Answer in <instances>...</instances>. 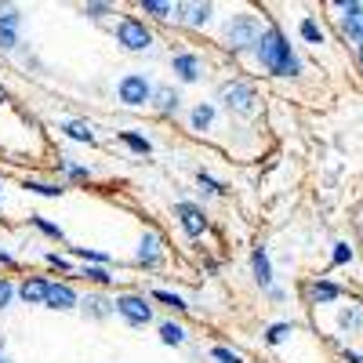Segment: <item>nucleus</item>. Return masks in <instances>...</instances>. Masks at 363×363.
I'll return each mask as SVG.
<instances>
[{
	"label": "nucleus",
	"mask_w": 363,
	"mask_h": 363,
	"mask_svg": "<svg viewBox=\"0 0 363 363\" xmlns=\"http://www.w3.org/2000/svg\"><path fill=\"white\" fill-rule=\"evenodd\" d=\"M255 55H258L262 69H265V73H272V77H298V73H301L298 55L291 51L287 37L280 33L277 26L262 29V37H258V44H255Z\"/></svg>",
	"instance_id": "f257e3e1"
},
{
	"label": "nucleus",
	"mask_w": 363,
	"mask_h": 363,
	"mask_svg": "<svg viewBox=\"0 0 363 363\" xmlns=\"http://www.w3.org/2000/svg\"><path fill=\"white\" fill-rule=\"evenodd\" d=\"M258 37H262V22H258L255 15H233V18L225 22V44H229L233 51L255 48Z\"/></svg>",
	"instance_id": "f03ea898"
},
{
	"label": "nucleus",
	"mask_w": 363,
	"mask_h": 363,
	"mask_svg": "<svg viewBox=\"0 0 363 363\" xmlns=\"http://www.w3.org/2000/svg\"><path fill=\"white\" fill-rule=\"evenodd\" d=\"M113 313L120 320H128L131 327H145L149 320H153V306L145 301V294H120V298H113Z\"/></svg>",
	"instance_id": "7ed1b4c3"
},
{
	"label": "nucleus",
	"mask_w": 363,
	"mask_h": 363,
	"mask_svg": "<svg viewBox=\"0 0 363 363\" xmlns=\"http://www.w3.org/2000/svg\"><path fill=\"white\" fill-rule=\"evenodd\" d=\"M116 40L124 44L128 51H145V48H153V33H149V26L135 15L128 18H120L116 22Z\"/></svg>",
	"instance_id": "20e7f679"
},
{
	"label": "nucleus",
	"mask_w": 363,
	"mask_h": 363,
	"mask_svg": "<svg viewBox=\"0 0 363 363\" xmlns=\"http://www.w3.org/2000/svg\"><path fill=\"white\" fill-rule=\"evenodd\" d=\"M116 95H120L124 106H149V99H153V84H149L145 73H128V77H120Z\"/></svg>",
	"instance_id": "39448f33"
},
{
	"label": "nucleus",
	"mask_w": 363,
	"mask_h": 363,
	"mask_svg": "<svg viewBox=\"0 0 363 363\" xmlns=\"http://www.w3.org/2000/svg\"><path fill=\"white\" fill-rule=\"evenodd\" d=\"M218 99L225 109H236V113H255V87L247 80H229L222 84Z\"/></svg>",
	"instance_id": "423d86ee"
},
{
	"label": "nucleus",
	"mask_w": 363,
	"mask_h": 363,
	"mask_svg": "<svg viewBox=\"0 0 363 363\" xmlns=\"http://www.w3.org/2000/svg\"><path fill=\"white\" fill-rule=\"evenodd\" d=\"M174 218H178L182 233H186V236H193V240L207 233V215H203V207H196V203H189V200L174 203Z\"/></svg>",
	"instance_id": "0eeeda50"
},
{
	"label": "nucleus",
	"mask_w": 363,
	"mask_h": 363,
	"mask_svg": "<svg viewBox=\"0 0 363 363\" xmlns=\"http://www.w3.org/2000/svg\"><path fill=\"white\" fill-rule=\"evenodd\" d=\"M342 33L352 40V44H359L363 40V4H356V0H342Z\"/></svg>",
	"instance_id": "6e6552de"
},
{
	"label": "nucleus",
	"mask_w": 363,
	"mask_h": 363,
	"mask_svg": "<svg viewBox=\"0 0 363 363\" xmlns=\"http://www.w3.org/2000/svg\"><path fill=\"white\" fill-rule=\"evenodd\" d=\"M171 69L178 73V80L193 84V80H200L203 62H200V55H193V51H174V55H171Z\"/></svg>",
	"instance_id": "1a4fd4ad"
},
{
	"label": "nucleus",
	"mask_w": 363,
	"mask_h": 363,
	"mask_svg": "<svg viewBox=\"0 0 363 363\" xmlns=\"http://www.w3.org/2000/svg\"><path fill=\"white\" fill-rule=\"evenodd\" d=\"M160 262H164V240H160V233H145L138 240V265L157 269Z\"/></svg>",
	"instance_id": "9d476101"
},
{
	"label": "nucleus",
	"mask_w": 363,
	"mask_h": 363,
	"mask_svg": "<svg viewBox=\"0 0 363 363\" xmlns=\"http://www.w3.org/2000/svg\"><path fill=\"white\" fill-rule=\"evenodd\" d=\"M44 306L48 309H77L80 298L69 284H48V294H44Z\"/></svg>",
	"instance_id": "9b49d317"
},
{
	"label": "nucleus",
	"mask_w": 363,
	"mask_h": 363,
	"mask_svg": "<svg viewBox=\"0 0 363 363\" xmlns=\"http://www.w3.org/2000/svg\"><path fill=\"white\" fill-rule=\"evenodd\" d=\"M149 106H153L157 113H164V116H171V113H178L182 99H178V91H174L171 84H160V87H153V99H149Z\"/></svg>",
	"instance_id": "f8f14e48"
},
{
	"label": "nucleus",
	"mask_w": 363,
	"mask_h": 363,
	"mask_svg": "<svg viewBox=\"0 0 363 363\" xmlns=\"http://www.w3.org/2000/svg\"><path fill=\"white\" fill-rule=\"evenodd\" d=\"M306 294H309L313 306H327V301H338V298H342V287L330 284V280H313V284L306 287Z\"/></svg>",
	"instance_id": "ddd939ff"
},
{
	"label": "nucleus",
	"mask_w": 363,
	"mask_h": 363,
	"mask_svg": "<svg viewBox=\"0 0 363 363\" xmlns=\"http://www.w3.org/2000/svg\"><path fill=\"white\" fill-rule=\"evenodd\" d=\"M48 284H51V280H44V277H26V284L18 287V298L26 301V306H44Z\"/></svg>",
	"instance_id": "4468645a"
},
{
	"label": "nucleus",
	"mask_w": 363,
	"mask_h": 363,
	"mask_svg": "<svg viewBox=\"0 0 363 363\" xmlns=\"http://www.w3.org/2000/svg\"><path fill=\"white\" fill-rule=\"evenodd\" d=\"M174 18H182L186 26H203L211 18V4H174Z\"/></svg>",
	"instance_id": "2eb2a0df"
},
{
	"label": "nucleus",
	"mask_w": 363,
	"mask_h": 363,
	"mask_svg": "<svg viewBox=\"0 0 363 363\" xmlns=\"http://www.w3.org/2000/svg\"><path fill=\"white\" fill-rule=\"evenodd\" d=\"M251 269H255V280L269 291V287H272V262H269V251H265V247H255V255H251Z\"/></svg>",
	"instance_id": "dca6fc26"
},
{
	"label": "nucleus",
	"mask_w": 363,
	"mask_h": 363,
	"mask_svg": "<svg viewBox=\"0 0 363 363\" xmlns=\"http://www.w3.org/2000/svg\"><path fill=\"white\" fill-rule=\"evenodd\" d=\"M80 309H84V316H91V320H106V316L113 313V301L102 298V294H87V298H80Z\"/></svg>",
	"instance_id": "f3484780"
},
{
	"label": "nucleus",
	"mask_w": 363,
	"mask_h": 363,
	"mask_svg": "<svg viewBox=\"0 0 363 363\" xmlns=\"http://www.w3.org/2000/svg\"><path fill=\"white\" fill-rule=\"evenodd\" d=\"M62 135L73 138V142H95V128H91L87 120H66V124H62Z\"/></svg>",
	"instance_id": "a211bd4d"
},
{
	"label": "nucleus",
	"mask_w": 363,
	"mask_h": 363,
	"mask_svg": "<svg viewBox=\"0 0 363 363\" xmlns=\"http://www.w3.org/2000/svg\"><path fill=\"white\" fill-rule=\"evenodd\" d=\"M189 124H193V131H207L211 124H215V106H211V102H200V106L189 113Z\"/></svg>",
	"instance_id": "6ab92c4d"
},
{
	"label": "nucleus",
	"mask_w": 363,
	"mask_h": 363,
	"mask_svg": "<svg viewBox=\"0 0 363 363\" xmlns=\"http://www.w3.org/2000/svg\"><path fill=\"white\" fill-rule=\"evenodd\" d=\"M120 142H124V145L131 149V153H142V157L153 153V142L142 138V135H135V131H120Z\"/></svg>",
	"instance_id": "aec40b11"
},
{
	"label": "nucleus",
	"mask_w": 363,
	"mask_h": 363,
	"mask_svg": "<svg viewBox=\"0 0 363 363\" xmlns=\"http://www.w3.org/2000/svg\"><path fill=\"white\" fill-rule=\"evenodd\" d=\"M160 342H164V345H182V342H186V327L174 323V320L160 323Z\"/></svg>",
	"instance_id": "412c9836"
},
{
	"label": "nucleus",
	"mask_w": 363,
	"mask_h": 363,
	"mask_svg": "<svg viewBox=\"0 0 363 363\" xmlns=\"http://www.w3.org/2000/svg\"><path fill=\"white\" fill-rule=\"evenodd\" d=\"M338 327H342V330H359V327H363V309H359V306L342 309V313H338Z\"/></svg>",
	"instance_id": "4be33fe9"
},
{
	"label": "nucleus",
	"mask_w": 363,
	"mask_h": 363,
	"mask_svg": "<svg viewBox=\"0 0 363 363\" xmlns=\"http://www.w3.org/2000/svg\"><path fill=\"white\" fill-rule=\"evenodd\" d=\"M26 189L37 193V196H51V200H58V196L66 193L62 186H51V182H33V178H26Z\"/></svg>",
	"instance_id": "5701e85b"
},
{
	"label": "nucleus",
	"mask_w": 363,
	"mask_h": 363,
	"mask_svg": "<svg viewBox=\"0 0 363 363\" xmlns=\"http://www.w3.org/2000/svg\"><path fill=\"white\" fill-rule=\"evenodd\" d=\"M142 11L153 18H174V4H164V0H142Z\"/></svg>",
	"instance_id": "b1692460"
},
{
	"label": "nucleus",
	"mask_w": 363,
	"mask_h": 363,
	"mask_svg": "<svg viewBox=\"0 0 363 363\" xmlns=\"http://www.w3.org/2000/svg\"><path fill=\"white\" fill-rule=\"evenodd\" d=\"M298 33L306 37L309 44H323V29H320V22H316V18H301V26H298Z\"/></svg>",
	"instance_id": "393cba45"
},
{
	"label": "nucleus",
	"mask_w": 363,
	"mask_h": 363,
	"mask_svg": "<svg viewBox=\"0 0 363 363\" xmlns=\"http://www.w3.org/2000/svg\"><path fill=\"white\" fill-rule=\"evenodd\" d=\"M22 26V11L11 4H0V29H18Z\"/></svg>",
	"instance_id": "a878e982"
},
{
	"label": "nucleus",
	"mask_w": 363,
	"mask_h": 363,
	"mask_svg": "<svg viewBox=\"0 0 363 363\" xmlns=\"http://www.w3.org/2000/svg\"><path fill=\"white\" fill-rule=\"evenodd\" d=\"M80 277L91 280V284H113L109 269H102V265H84V269H80Z\"/></svg>",
	"instance_id": "bb28decb"
},
{
	"label": "nucleus",
	"mask_w": 363,
	"mask_h": 363,
	"mask_svg": "<svg viewBox=\"0 0 363 363\" xmlns=\"http://www.w3.org/2000/svg\"><path fill=\"white\" fill-rule=\"evenodd\" d=\"M73 255H77V258H80L84 265H87V262H91V265H102V269L109 265V255H102V251H87V247H73Z\"/></svg>",
	"instance_id": "cd10ccee"
},
{
	"label": "nucleus",
	"mask_w": 363,
	"mask_h": 363,
	"mask_svg": "<svg viewBox=\"0 0 363 363\" xmlns=\"http://www.w3.org/2000/svg\"><path fill=\"white\" fill-rule=\"evenodd\" d=\"M153 298H157V301H164V306H167V309H174V313L189 309V306H186V301H182L178 294H171V291H164V287H157V291H153Z\"/></svg>",
	"instance_id": "c85d7f7f"
},
{
	"label": "nucleus",
	"mask_w": 363,
	"mask_h": 363,
	"mask_svg": "<svg viewBox=\"0 0 363 363\" xmlns=\"http://www.w3.org/2000/svg\"><path fill=\"white\" fill-rule=\"evenodd\" d=\"M291 330H294L291 323H272V327L265 330V342H269V345H280V342L291 335Z\"/></svg>",
	"instance_id": "c756f323"
},
{
	"label": "nucleus",
	"mask_w": 363,
	"mask_h": 363,
	"mask_svg": "<svg viewBox=\"0 0 363 363\" xmlns=\"http://www.w3.org/2000/svg\"><path fill=\"white\" fill-rule=\"evenodd\" d=\"M211 359H215V363H244V356L233 352V349H225V345H215V349H211Z\"/></svg>",
	"instance_id": "7c9ffc66"
},
{
	"label": "nucleus",
	"mask_w": 363,
	"mask_h": 363,
	"mask_svg": "<svg viewBox=\"0 0 363 363\" xmlns=\"http://www.w3.org/2000/svg\"><path fill=\"white\" fill-rule=\"evenodd\" d=\"M33 225L44 233V236H51V240H62V225H55V222H48L44 215H33Z\"/></svg>",
	"instance_id": "2f4dec72"
},
{
	"label": "nucleus",
	"mask_w": 363,
	"mask_h": 363,
	"mask_svg": "<svg viewBox=\"0 0 363 363\" xmlns=\"http://www.w3.org/2000/svg\"><path fill=\"white\" fill-rule=\"evenodd\" d=\"M80 11H84V15H91V18H102V15H113V4H102V0H91V4H84Z\"/></svg>",
	"instance_id": "473e14b6"
},
{
	"label": "nucleus",
	"mask_w": 363,
	"mask_h": 363,
	"mask_svg": "<svg viewBox=\"0 0 363 363\" xmlns=\"http://www.w3.org/2000/svg\"><path fill=\"white\" fill-rule=\"evenodd\" d=\"M11 298H15V287L8 277H0V309H8L11 306Z\"/></svg>",
	"instance_id": "72a5a7b5"
},
{
	"label": "nucleus",
	"mask_w": 363,
	"mask_h": 363,
	"mask_svg": "<svg viewBox=\"0 0 363 363\" xmlns=\"http://www.w3.org/2000/svg\"><path fill=\"white\" fill-rule=\"evenodd\" d=\"M18 44V29H0V51H11Z\"/></svg>",
	"instance_id": "f704fd0d"
},
{
	"label": "nucleus",
	"mask_w": 363,
	"mask_h": 363,
	"mask_svg": "<svg viewBox=\"0 0 363 363\" xmlns=\"http://www.w3.org/2000/svg\"><path fill=\"white\" fill-rule=\"evenodd\" d=\"M196 182H200V189H207V193H222V182H215L207 171H200V174H196Z\"/></svg>",
	"instance_id": "c9c22d12"
},
{
	"label": "nucleus",
	"mask_w": 363,
	"mask_h": 363,
	"mask_svg": "<svg viewBox=\"0 0 363 363\" xmlns=\"http://www.w3.org/2000/svg\"><path fill=\"white\" fill-rule=\"evenodd\" d=\"M58 167H62L69 178H91V171H87V167H77V164H69V160H58Z\"/></svg>",
	"instance_id": "e433bc0d"
},
{
	"label": "nucleus",
	"mask_w": 363,
	"mask_h": 363,
	"mask_svg": "<svg viewBox=\"0 0 363 363\" xmlns=\"http://www.w3.org/2000/svg\"><path fill=\"white\" fill-rule=\"evenodd\" d=\"M352 262V247L349 244H335V265H345Z\"/></svg>",
	"instance_id": "4c0bfd02"
},
{
	"label": "nucleus",
	"mask_w": 363,
	"mask_h": 363,
	"mask_svg": "<svg viewBox=\"0 0 363 363\" xmlns=\"http://www.w3.org/2000/svg\"><path fill=\"white\" fill-rule=\"evenodd\" d=\"M48 265H58V269H62V272H69V262H66L62 255H48Z\"/></svg>",
	"instance_id": "58836bf2"
},
{
	"label": "nucleus",
	"mask_w": 363,
	"mask_h": 363,
	"mask_svg": "<svg viewBox=\"0 0 363 363\" xmlns=\"http://www.w3.org/2000/svg\"><path fill=\"white\" fill-rule=\"evenodd\" d=\"M345 359H349V363H363V356H359V352H349V349H345Z\"/></svg>",
	"instance_id": "ea45409f"
},
{
	"label": "nucleus",
	"mask_w": 363,
	"mask_h": 363,
	"mask_svg": "<svg viewBox=\"0 0 363 363\" xmlns=\"http://www.w3.org/2000/svg\"><path fill=\"white\" fill-rule=\"evenodd\" d=\"M0 265H11V255L8 251H0Z\"/></svg>",
	"instance_id": "a19ab883"
},
{
	"label": "nucleus",
	"mask_w": 363,
	"mask_h": 363,
	"mask_svg": "<svg viewBox=\"0 0 363 363\" xmlns=\"http://www.w3.org/2000/svg\"><path fill=\"white\" fill-rule=\"evenodd\" d=\"M356 48H359V66H363V40H359V44H356Z\"/></svg>",
	"instance_id": "79ce46f5"
},
{
	"label": "nucleus",
	"mask_w": 363,
	"mask_h": 363,
	"mask_svg": "<svg viewBox=\"0 0 363 363\" xmlns=\"http://www.w3.org/2000/svg\"><path fill=\"white\" fill-rule=\"evenodd\" d=\"M4 99H8V91H4V87H0V102H4Z\"/></svg>",
	"instance_id": "37998d69"
},
{
	"label": "nucleus",
	"mask_w": 363,
	"mask_h": 363,
	"mask_svg": "<svg viewBox=\"0 0 363 363\" xmlns=\"http://www.w3.org/2000/svg\"><path fill=\"white\" fill-rule=\"evenodd\" d=\"M0 356H4V335H0Z\"/></svg>",
	"instance_id": "c03bdc74"
},
{
	"label": "nucleus",
	"mask_w": 363,
	"mask_h": 363,
	"mask_svg": "<svg viewBox=\"0 0 363 363\" xmlns=\"http://www.w3.org/2000/svg\"><path fill=\"white\" fill-rule=\"evenodd\" d=\"M0 363H11V359H8V356H0Z\"/></svg>",
	"instance_id": "a18cd8bd"
},
{
	"label": "nucleus",
	"mask_w": 363,
	"mask_h": 363,
	"mask_svg": "<svg viewBox=\"0 0 363 363\" xmlns=\"http://www.w3.org/2000/svg\"><path fill=\"white\" fill-rule=\"evenodd\" d=\"M0 200H4V186H0Z\"/></svg>",
	"instance_id": "49530a36"
}]
</instances>
